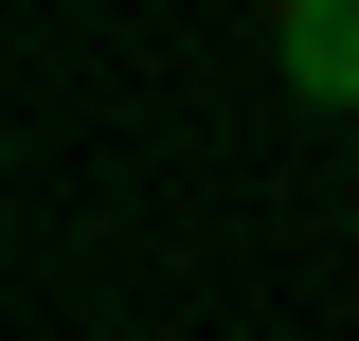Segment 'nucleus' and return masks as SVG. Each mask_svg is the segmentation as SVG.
I'll return each instance as SVG.
<instances>
[{
  "label": "nucleus",
  "mask_w": 359,
  "mask_h": 341,
  "mask_svg": "<svg viewBox=\"0 0 359 341\" xmlns=\"http://www.w3.org/2000/svg\"><path fill=\"white\" fill-rule=\"evenodd\" d=\"M269 36H287V90L306 108H359V0H287Z\"/></svg>",
  "instance_id": "f257e3e1"
},
{
  "label": "nucleus",
  "mask_w": 359,
  "mask_h": 341,
  "mask_svg": "<svg viewBox=\"0 0 359 341\" xmlns=\"http://www.w3.org/2000/svg\"><path fill=\"white\" fill-rule=\"evenodd\" d=\"M252 18H287V0H252Z\"/></svg>",
  "instance_id": "f03ea898"
}]
</instances>
